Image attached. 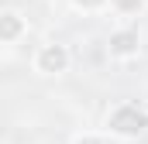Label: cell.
<instances>
[{
	"mask_svg": "<svg viewBox=\"0 0 148 144\" xmlns=\"http://www.w3.org/2000/svg\"><path fill=\"white\" fill-rule=\"evenodd\" d=\"M107 130L114 137H124V141H134L148 130V113L138 103H121L107 113Z\"/></svg>",
	"mask_w": 148,
	"mask_h": 144,
	"instance_id": "1",
	"label": "cell"
},
{
	"mask_svg": "<svg viewBox=\"0 0 148 144\" xmlns=\"http://www.w3.org/2000/svg\"><path fill=\"white\" fill-rule=\"evenodd\" d=\"M69 62H73V55L59 41H48V45H41L35 52V72L38 75H62L69 69Z\"/></svg>",
	"mask_w": 148,
	"mask_h": 144,
	"instance_id": "2",
	"label": "cell"
},
{
	"mask_svg": "<svg viewBox=\"0 0 148 144\" xmlns=\"http://www.w3.org/2000/svg\"><path fill=\"white\" fill-rule=\"evenodd\" d=\"M107 52H110V58L117 62H131V58H138V52H141V38L134 28H117L110 31L107 38Z\"/></svg>",
	"mask_w": 148,
	"mask_h": 144,
	"instance_id": "3",
	"label": "cell"
},
{
	"mask_svg": "<svg viewBox=\"0 0 148 144\" xmlns=\"http://www.w3.org/2000/svg\"><path fill=\"white\" fill-rule=\"evenodd\" d=\"M24 31H28V21H24L17 10H3V14H0V41H3V45H17Z\"/></svg>",
	"mask_w": 148,
	"mask_h": 144,
	"instance_id": "4",
	"label": "cell"
},
{
	"mask_svg": "<svg viewBox=\"0 0 148 144\" xmlns=\"http://www.w3.org/2000/svg\"><path fill=\"white\" fill-rule=\"evenodd\" d=\"M148 0H110V10L117 17H138V14H145Z\"/></svg>",
	"mask_w": 148,
	"mask_h": 144,
	"instance_id": "5",
	"label": "cell"
},
{
	"mask_svg": "<svg viewBox=\"0 0 148 144\" xmlns=\"http://www.w3.org/2000/svg\"><path fill=\"white\" fill-rule=\"evenodd\" d=\"M73 10H83V14H93V10H103L110 7V0H69Z\"/></svg>",
	"mask_w": 148,
	"mask_h": 144,
	"instance_id": "6",
	"label": "cell"
},
{
	"mask_svg": "<svg viewBox=\"0 0 148 144\" xmlns=\"http://www.w3.org/2000/svg\"><path fill=\"white\" fill-rule=\"evenodd\" d=\"M73 144H103V137L100 134H76Z\"/></svg>",
	"mask_w": 148,
	"mask_h": 144,
	"instance_id": "7",
	"label": "cell"
}]
</instances>
